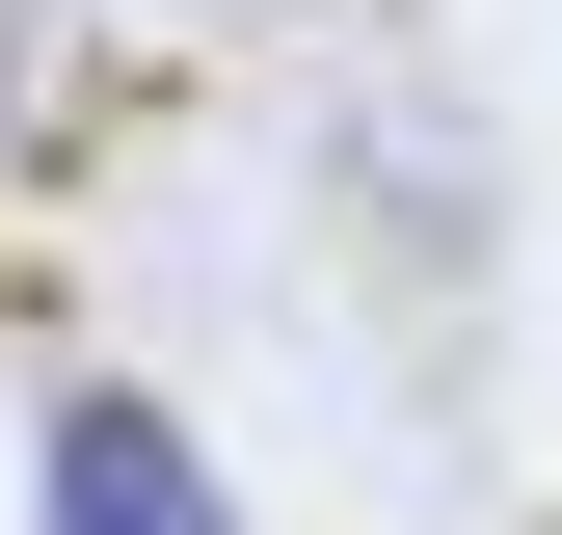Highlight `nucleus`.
Masks as SVG:
<instances>
[{"label": "nucleus", "instance_id": "nucleus-1", "mask_svg": "<svg viewBox=\"0 0 562 535\" xmlns=\"http://www.w3.org/2000/svg\"><path fill=\"white\" fill-rule=\"evenodd\" d=\"M54 535H241L161 401H54Z\"/></svg>", "mask_w": 562, "mask_h": 535}, {"label": "nucleus", "instance_id": "nucleus-2", "mask_svg": "<svg viewBox=\"0 0 562 535\" xmlns=\"http://www.w3.org/2000/svg\"><path fill=\"white\" fill-rule=\"evenodd\" d=\"M54 134H81V27H54V0H0V161H54Z\"/></svg>", "mask_w": 562, "mask_h": 535}]
</instances>
